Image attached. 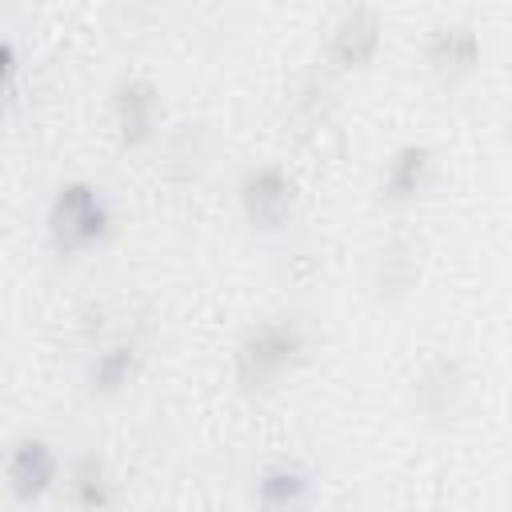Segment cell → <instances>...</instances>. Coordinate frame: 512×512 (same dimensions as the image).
Segmentation results:
<instances>
[{
    "mask_svg": "<svg viewBox=\"0 0 512 512\" xmlns=\"http://www.w3.org/2000/svg\"><path fill=\"white\" fill-rule=\"evenodd\" d=\"M308 356V332L292 316L252 324L232 348V380L240 392H268L292 376Z\"/></svg>",
    "mask_w": 512,
    "mask_h": 512,
    "instance_id": "1",
    "label": "cell"
},
{
    "mask_svg": "<svg viewBox=\"0 0 512 512\" xmlns=\"http://www.w3.org/2000/svg\"><path fill=\"white\" fill-rule=\"evenodd\" d=\"M44 232L56 256H84L100 248L112 236V204L104 188L92 180L56 184L48 212H44Z\"/></svg>",
    "mask_w": 512,
    "mask_h": 512,
    "instance_id": "2",
    "label": "cell"
},
{
    "mask_svg": "<svg viewBox=\"0 0 512 512\" xmlns=\"http://www.w3.org/2000/svg\"><path fill=\"white\" fill-rule=\"evenodd\" d=\"M240 212L256 232H280L296 208V180L280 164H252L240 176Z\"/></svg>",
    "mask_w": 512,
    "mask_h": 512,
    "instance_id": "3",
    "label": "cell"
},
{
    "mask_svg": "<svg viewBox=\"0 0 512 512\" xmlns=\"http://www.w3.org/2000/svg\"><path fill=\"white\" fill-rule=\"evenodd\" d=\"M384 44V16L376 4H352L328 32V64L340 72H360L380 56Z\"/></svg>",
    "mask_w": 512,
    "mask_h": 512,
    "instance_id": "4",
    "label": "cell"
},
{
    "mask_svg": "<svg viewBox=\"0 0 512 512\" xmlns=\"http://www.w3.org/2000/svg\"><path fill=\"white\" fill-rule=\"evenodd\" d=\"M4 480L12 488V496L20 504H36L44 500L56 480H60V452L52 440L44 436H20L12 448H8V460H4Z\"/></svg>",
    "mask_w": 512,
    "mask_h": 512,
    "instance_id": "5",
    "label": "cell"
},
{
    "mask_svg": "<svg viewBox=\"0 0 512 512\" xmlns=\"http://www.w3.org/2000/svg\"><path fill=\"white\" fill-rule=\"evenodd\" d=\"M112 128L120 148H144L160 132V88L144 76H124L112 88Z\"/></svg>",
    "mask_w": 512,
    "mask_h": 512,
    "instance_id": "6",
    "label": "cell"
},
{
    "mask_svg": "<svg viewBox=\"0 0 512 512\" xmlns=\"http://www.w3.org/2000/svg\"><path fill=\"white\" fill-rule=\"evenodd\" d=\"M480 32L464 20H448V24H436L428 36H424V64L436 80L444 84H456L464 76L476 72L480 64Z\"/></svg>",
    "mask_w": 512,
    "mask_h": 512,
    "instance_id": "7",
    "label": "cell"
},
{
    "mask_svg": "<svg viewBox=\"0 0 512 512\" xmlns=\"http://www.w3.org/2000/svg\"><path fill=\"white\" fill-rule=\"evenodd\" d=\"M412 396H416V408L432 420H448L460 412V400L468 392V372L460 360L452 356H436L420 368V376L412 380Z\"/></svg>",
    "mask_w": 512,
    "mask_h": 512,
    "instance_id": "8",
    "label": "cell"
},
{
    "mask_svg": "<svg viewBox=\"0 0 512 512\" xmlns=\"http://www.w3.org/2000/svg\"><path fill=\"white\" fill-rule=\"evenodd\" d=\"M432 180V148L428 144H400L384 168H380V184L376 196L384 204H412Z\"/></svg>",
    "mask_w": 512,
    "mask_h": 512,
    "instance_id": "9",
    "label": "cell"
},
{
    "mask_svg": "<svg viewBox=\"0 0 512 512\" xmlns=\"http://www.w3.org/2000/svg\"><path fill=\"white\" fill-rule=\"evenodd\" d=\"M140 364H144V352H140L136 340H128V336L108 340L88 360V388L96 396H116V392H124L140 376Z\"/></svg>",
    "mask_w": 512,
    "mask_h": 512,
    "instance_id": "10",
    "label": "cell"
},
{
    "mask_svg": "<svg viewBox=\"0 0 512 512\" xmlns=\"http://www.w3.org/2000/svg\"><path fill=\"white\" fill-rule=\"evenodd\" d=\"M312 488H316V476L304 464H296V460H272V464H264L256 472L252 496L264 508H296V504H304L312 496Z\"/></svg>",
    "mask_w": 512,
    "mask_h": 512,
    "instance_id": "11",
    "label": "cell"
},
{
    "mask_svg": "<svg viewBox=\"0 0 512 512\" xmlns=\"http://www.w3.org/2000/svg\"><path fill=\"white\" fill-rule=\"evenodd\" d=\"M68 492H72V500H76L80 508H88V512L108 508V504L116 500V480H112L104 456H96V452L76 456V460L68 464Z\"/></svg>",
    "mask_w": 512,
    "mask_h": 512,
    "instance_id": "12",
    "label": "cell"
},
{
    "mask_svg": "<svg viewBox=\"0 0 512 512\" xmlns=\"http://www.w3.org/2000/svg\"><path fill=\"white\" fill-rule=\"evenodd\" d=\"M16 76H20V56H16V40H4V88H8V96L16 92Z\"/></svg>",
    "mask_w": 512,
    "mask_h": 512,
    "instance_id": "13",
    "label": "cell"
}]
</instances>
